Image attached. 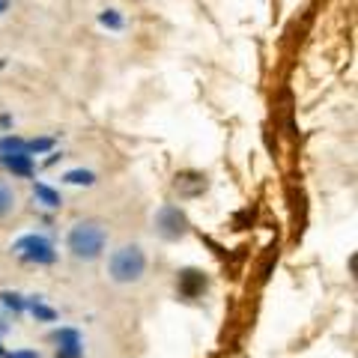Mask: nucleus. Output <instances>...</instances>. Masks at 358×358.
Segmentation results:
<instances>
[{"mask_svg":"<svg viewBox=\"0 0 358 358\" xmlns=\"http://www.w3.org/2000/svg\"><path fill=\"white\" fill-rule=\"evenodd\" d=\"M66 248H69V254L75 257V260L93 263L108 248V227L96 218L78 221V224H72L69 236H66Z\"/></svg>","mask_w":358,"mask_h":358,"instance_id":"f257e3e1","label":"nucleus"},{"mask_svg":"<svg viewBox=\"0 0 358 358\" xmlns=\"http://www.w3.org/2000/svg\"><path fill=\"white\" fill-rule=\"evenodd\" d=\"M147 275V254L141 245H120L117 251H110L108 257V278L114 284H138Z\"/></svg>","mask_w":358,"mask_h":358,"instance_id":"f03ea898","label":"nucleus"},{"mask_svg":"<svg viewBox=\"0 0 358 358\" xmlns=\"http://www.w3.org/2000/svg\"><path fill=\"white\" fill-rule=\"evenodd\" d=\"M13 254L27 266H51L54 260H57L54 242L48 236H42V233H27V236L15 239L13 242Z\"/></svg>","mask_w":358,"mask_h":358,"instance_id":"7ed1b4c3","label":"nucleus"},{"mask_svg":"<svg viewBox=\"0 0 358 358\" xmlns=\"http://www.w3.org/2000/svg\"><path fill=\"white\" fill-rule=\"evenodd\" d=\"M188 215L182 209H179L176 203H164L155 209V215H152V230H155V236L164 239V242H179V239H185L188 236Z\"/></svg>","mask_w":358,"mask_h":358,"instance_id":"20e7f679","label":"nucleus"},{"mask_svg":"<svg viewBox=\"0 0 358 358\" xmlns=\"http://www.w3.org/2000/svg\"><path fill=\"white\" fill-rule=\"evenodd\" d=\"M206 289H209L206 272H200V268H182V272H179V278H176V293L182 296L185 301L203 299Z\"/></svg>","mask_w":358,"mask_h":358,"instance_id":"39448f33","label":"nucleus"},{"mask_svg":"<svg viewBox=\"0 0 358 358\" xmlns=\"http://www.w3.org/2000/svg\"><path fill=\"white\" fill-rule=\"evenodd\" d=\"M51 341L57 343V352H54V358H81L84 355V341H81V334H78L75 329L54 331Z\"/></svg>","mask_w":358,"mask_h":358,"instance_id":"423d86ee","label":"nucleus"},{"mask_svg":"<svg viewBox=\"0 0 358 358\" xmlns=\"http://www.w3.org/2000/svg\"><path fill=\"white\" fill-rule=\"evenodd\" d=\"M176 192L179 197H197V194H203L206 192V173H197V171H185V173H179L176 176Z\"/></svg>","mask_w":358,"mask_h":358,"instance_id":"0eeeda50","label":"nucleus"},{"mask_svg":"<svg viewBox=\"0 0 358 358\" xmlns=\"http://www.w3.org/2000/svg\"><path fill=\"white\" fill-rule=\"evenodd\" d=\"M0 167H3V171H9L13 176H33V155H30V152L6 155V159H0Z\"/></svg>","mask_w":358,"mask_h":358,"instance_id":"6e6552de","label":"nucleus"},{"mask_svg":"<svg viewBox=\"0 0 358 358\" xmlns=\"http://www.w3.org/2000/svg\"><path fill=\"white\" fill-rule=\"evenodd\" d=\"M33 200H36V203H42L45 209H57V206L63 203V197L54 192L51 185H45V182H36V185H33Z\"/></svg>","mask_w":358,"mask_h":358,"instance_id":"1a4fd4ad","label":"nucleus"},{"mask_svg":"<svg viewBox=\"0 0 358 358\" xmlns=\"http://www.w3.org/2000/svg\"><path fill=\"white\" fill-rule=\"evenodd\" d=\"M18 152H27V141L18 138V134H6V138H0V159H6V155H18Z\"/></svg>","mask_w":358,"mask_h":358,"instance_id":"9d476101","label":"nucleus"},{"mask_svg":"<svg viewBox=\"0 0 358 358\" xmlns=\"http://www.w3.org/2000/svg\"><path fill=\"white\" fill-rule=\"evenodd\" d=\"M15 209V192L6 179H0V218H6Z\"/></svg>","mask_w":358,"mask_h":358,"instance_id":"9b49d317","label":"nucleus"},{"mask_svg":"<svg viewBox=\"0 0 358 358\" xmlns=\"http://www.w3.org/2000/svg\"><path fill=\"white\" fill-rule=\"evenodd\" d=\"M0 299H3V308H9L13 313H24V310H27V299L18 296V293H9V289H3V293H0Z\"/></svg>","mask_w":358,"mask_h":358,"instance_id":"f8f14e48","label":"nucleus"},{"mask_svg":"<svg viewBox=\"0 0 358 358\" xmlns=\"http://www.w3.org/2000/svg\"><path fill=\"white\" fill-rule=\"evenodd\" d=\"M63 179L69 185H93L96 182V173L93 171H69V173H63Z\"/></svg>","mask_w":358,"mask_h":358,"instance_id":"ddd939ff","label":"nucleus"},{"mask_svg":"<svg viewBox=\"0 0 358 358\" xmlns=\"http://www.w3.org/2000/svg\"><path fill=\"white\" fill-rule=\"evenodd\" d=\"M99 21H102L105 27H110V30H120V27H122V18H120L117 9H105V13L99 15Z\"/></svg>","mask_w":358,"mask_h":358,"instance_id":"4468645a","label":"nucleus"},{"mask_svg":"<svg viewBox=\"0 0 358 358\" xmlns=\"http://www.w3.org/2000/svg\"><path fill=\"white\" fill-rule=\"evenodd\" d=\"M9 358H39V352H13Z\"/></svg>","mask_w":358,"mask_h":358,"instance_id":"2eb2a0df","label":"nucleus"},{"mask_svg":"<svg viewBox=\"0 0 358 358\" xmlns=\"http://www.w3.org/2000/svg\"><path fill=\"white\" fill-rule=\"evenodd\" d=\"M3 331H9V320L0 313V334H3Z\"/></svg>","mask_w":358,"mask_h":358,"instance_id":"dca6fc26","label":"nucleus"},{"mask_svg":"<svg viewBox=\"0 0 358 358\" xmlns=\"http://www.w3.org/2000/svg\"><path fill=\"white\" fill-rule=\"evenodd\" d=\"M6 6H9V0H0V13H6Z\"/></svg>","mask_w":358,"mask_h":358,"instance_id":"f3484780","label":"nucleus"}]
</instances>
